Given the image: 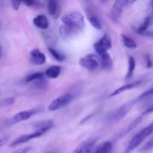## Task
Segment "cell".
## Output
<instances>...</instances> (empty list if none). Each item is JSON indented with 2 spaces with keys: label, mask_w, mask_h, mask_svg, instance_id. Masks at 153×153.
<instances>
[{
  "label": "cell",
  "mask_w": 153,
  "mask_h": 153,
  "mask_svg": "<svg viewBox=\"0 0 153 153\" xmlns=\"http://www.w3.org/2000/svg\"><path fill=\"white\" fill-rule=\"evenodd\" d=\"M137 0H123V4L124 5H131L132 4L134 1H136Z\"/></svg>",
  "instance_id": "33"
},
{
  "label": "cell",
  "mask_w": 153,
  "mask_h": 153,
  "mask_svg": "<svg viewBox=\"0 0 153 153\" xmlns=\"http://www.w3.org/2000/svg\"><path fill=\"white\" fill-rule=\"evenodd\" d=\"M43 134H44L43 133L37 131H34V132L31 133V134H22V135H20L17 138L15 139L14 140H13L10 144V147H14V146H18V145L23 144V143H27V142L30 141V140H33V139L41 137Z\"/></svg>",
  "instance_id": "7"
},
{
  "label": "cell",
  "mask_w": 153,
  "mask_h": 153,
  "mask_svg": "<svg viewBox=\"0 0 153 153\" xmlns=\"http://www.w3.org/2000/svg\"><path fill=\"white\" fill-rule=\"evenodd\" d=\"M96 141L97 140L95 139H91L82 142L74 149L73 153H91L95 146Z\"/></svg>",
  "instance_id": "11"
},
{
  "label": "cell",
  "mask_w": 153,
  "mask_h": 153,
  "mask_svg": "<svg viewBox=\"0 0 153 153\" xmlns=\"http://www.w3.org/2000/svg\"><path fill=\"white\" fill-rule=\"evenodd\" d=\"M53 121L50 120H47L40 121V122L36 123L35 125L34 126V128L35 131H40V132L45 134V133L47 132L49 130H50L51 128L53 127Z\"/></svg>",
  "instance_id": "15"
},
{
  "label": "cell",
  "mask_w": 153,
  "mask_h": 153,
  "mask_svg": "<svg viewBox=\"0 0 153 153\" xmlns=\"http://www.w3.org/2000/svg\"><path fill=\"white\" fill-rule=\"evenodd\" d=\"M112 149V143L111 141H105L99 145L94 152L91 153H111Z\"/></svg>",
  "instance_id": "18"
},
{
  "label": "cell",
  "mask_w": 153,
  "mask_h": 153,
  "mask_svg": "<svg viewBox=\"0 0 153 153\" xmlns=\"http://www.w3.org/2000/svg\"><path fill=\"white\" fill-rule=\"evenodd\" d=\"M87 13V17H88V21L90 22L91 25L94 27V28L97 30H100L102 28V22L100 21V19H99L98 16L94 13V12L91 11V10H86Z\"/></svg>",
  "instance_id": "16"
},
{
  "label": "cell",
  "mask_w": 153,
  "mask_h": 153,
  "mask_svg": "<svg viewBox=\"0 0 153 153\" xmlns=\"http://www.w3.org/2000/svg\"><path fill=\"white\" fill-rule=\"evenodd\" d=\"M108 0H100V1H101L102 3H105V2H106Z\"/></svg>",
  "instance_id": "36"
},
{
  "label": "cell",
  "mask_w": 153,
  "mask_h": 153,
  "mask_svg": "<svg viewBox=\"0 0 153 153\" xmlns=\"http://www.w3.org/2000/svg\"><path fill=\"white\" fill-rule=\"evenodd\" d=\"M37 112V111L35 109H30V110L22 111L18 112L12 117L11 123H18L22 122V121L28 120Z\"/></svg>",
  "instance_id": "10"
},
{
  "label": "cell",
  "mask_w": 153,
  "mask_h": 153,
  "mask_svg": "<svg viewBox=\"0 0 153 153\" xmlns=\"http://www.w3.org/2000/svg\"><path fill=\"white\" fill-rule=\"evenodd\" d=\"M10 1H11L12 7L15 10H17L19 8V6H20V4L22 3V1L21 0H10Z\"/></svg>",
  "instance_id": "28"
},
{
  "label": "cell",
  "mask_w": 153,
  "mask_h": 153,
  "mask_svg": "<svg viewBox=\"0 0 153 153\" xmlns=\"http://www.w3.org/2000/svg\"><path fill=\"white\" fill-rule=\"evenodd\" d=\"M123 0H116L110 12V17L112 21L117 22L120 19L123 8Z\"/></svg>",
  "instance_id": "9"
},
{
  "label": "cell",
  "mask_w": 153,
  "mask_h": 153,
  "mask_svg": "<svg viewBox=\"0 0 153 153\" xmlns=\"http://www.w3.org/2000/svg\"><path fill=\"white\" fill-rule=\"evenodd\" d=\"M58 11V0H48V12L52 16H55Z\"/></svg>",
  "instance_id": "21"
},
{
  "label": "cell",
  "mask_w": 153,
  "mask_h": 153,
  "mask_svg": "<svg viewBox=\"0 0 153 153\" xmlns=\"http://www.w3.org/2000/svg\"><path fill=\"white\" fill-rule=\"evenodd\" d=\"M152 112H153V103L151 105H149V107L144 111H143V113L142 114V115H147L149 114L152 113Z\"/></svg>",
  "instance_id": "31"
},
{
  "label": "cell",
  "mask_w": 153,
  "mask_h": 153,
  "mask_svg": "<svg viewBox=\"0 0 153 153\" xmlns=\"http://www.w3.org/2000/svg\"><path fill=\"white\" fill-rule=\"evenodd\" d=\"M29 62L33 65L40 66L46 63V58L44 54L39 49H33L29 53Z\"/></svg>",
  "instance_id": "8"
},
{
  "label": "cell",
  "mask_w": 153,
  "mask_h": 153,
  "mask_svg": "<svg viewBox=\"0 0 153 153\" xmlns=\"http://www.w3.org/2000/svg\"><path fill=\"white\" fill-rule=\"evenodd\" d=\"M152 133L153 123H151L150 125L148 126L143 128V129H141L140 131H139L138 132L131 138V140L129 141L127 147L126 148L125 153H130L131 152H132L134 149H135L136 148L138 147V146L143 143V140H144L148 136L152 134Z\"/></svg>",
  "instance_id": "2"
},
{
  "label": "cell",
  "mask_w": 153,
  "mask_h": 153,
  "mask_svg": "<svg viewBox=\"0 0 153 153\" xmlns=\"http://www.w3.org/2000/svg\"><path fill=\"white\" fill-rule=\"evenodd\" d=\"M21 1H22V2L24 3L25 5L29 6V7L34 5V4H35L36 2V0H21Z\"/></svg>",
  "instance_id": "30"
},
{
  "label": "cell",
  "mask_w": 153,
  "mask_h": 153,
  "mask_svg": "<svg viewBox=\"0 0 153 153\" xmlns=\"http://www.w3.org/2000/svg\"><path fill=\"white\" fill-rule=\"evenodd\" d=\"M136 104V102L134 100H131L130 101L127 102L125 104L121 105L119 108L117 109L115 111H114L113 113L111 114L110 119L111 121H120L123 119V118L125 117L127 114H128V112L130 111L131 108H133V106Z\"/></svg>",
  "instance_id": "5"
},
{
  "label": "cell",
  "mask_w": 153,
  "mask_h": 153,
  "mask_svg": "<svg viewBox=\"0 0 153 153\" xmlns=\"http://www.w3.org/2000/svg\"><path fill=\"white\" fill-rule=\"evenodd\" d=\"M43 76H44V74L41 72H37V73H32V74L29 75V76L25 78V82L29 83V82H34V81L40 80V79H43Z\"/></svg>",
  "instance_id": "23"
},
{
  "label": "cell",
  "mask_w": 153,
  "mask_h": 153,
  "mask_svg": "<svg viewBox=\"0 0 153 153\" xmlns=\"http://www.w3.org/2000/svg\"><path fill=\"white\" fill-rule=\"evenodd\" d=\"M30 148L29 147H25V148H22V149H17L16 151L13 152V153H27L29 151Z\"/></svg>",
  "instance_id": "32"
},
{
  "label": "cell",
  "mask_w": 153,
  "mask_h": 153,
  "mask_svg": "<svg viewBox=\"0 0 153 153\" xmlns=\"http://www.w3.org/2000/svg\"><path fill=\"white\" fill-rule=\"evenodd\" d=\"M153 149V136L148 140L147 143L141 148L142 152H148Z\"/></svg>",
  "instance_id": "26"
},
{
  "label": "cell",
  "mask_w": 153,
  "mask_h": 153,
  "mask_svg": "<svg viewBox=\"0 0 153 153\" xmlns=\"http://www.w3.org/2000/svg\"><path fill=\"white\" fill-rule=\"evenodd\" d=\"M128 70H127L126 76V79H131L134 75V70L136 67V61L135 59L133 56H129L128 58Z\"/></svg>",
  "instance_id": "19"
},
{
  "label": "cell",
  "mask_w": 153,
  "mask_h": 153,
  "mask_svg": "<svg viewBox=\"0 0 153 153\" xmlns=\"http://www.w3.org/2000/svg\"><path fill=\"white\" fill-rule=\"evenodd\" d=\"M79 64L82 67L90 71H94L101 67L100 57L98 55L94 54H89L81 58L79 60Z\"/></svg>",
  "instance_id": "4"
},
{
  "label": "cell",
  "mask_w": 153,
  "mask_h": 153,
  "mask_svg": "<svg viewBox=\"0 0 153 153\" xmlns=\"http://www.w3.org/2000/svg\"><path fill=\"white\" fill-rule=\"evenodd\" d=\"M73 98H74L73 95L70 93L63 94L51 102L50 104L48 106V110L49 111H55L60 110L68 105L73 101Z\"/></svg>",
  "instance_id": "3"
},
{
  "label": "cell",
  "mask_w": 153,
  "mask_h": 153,
  "mask_svg": "<svg viewBox=\"0 0 153 153\" xmlns=\"http://www.w3.org/2000/svg\"><path fill=\"white\" fill-rule=\"evenodd\" d=\"M150 23H151L150 16H147V17L145 18V19H144V21H143V23H142L141 25L139 26V28H137V32L140 33V34L145 32V31H146V29L148 28V27L149 26Z\"/></svg>",
  "instance_id": "25"
},
{
  "label": "cell",
  "mask_w": 153,
  "mask_h": 153,
  "mask_svg": "<svg viewBox=\"0 0 153 153\" xmlns=\"http://www.w3.org/2000/svg\"><path fill=\"white\" fill-rule=\"evenodd\" d=\"M1 49L0 48V58H1Z\"/></svg>",
  "instance_id": "37"
},
{
  "label": "cell",
  "mask_w": 153,
  "mask_h": 153,
  "mask_svg": "<svg viewBox=\"0 0 153 153\" xmlns=\"http://www.w3.org/2000/svg\"><path fill=\"white\" fill-rule=\"evenodd\" d=\"M33 23L37 28L40 29H47L49 26V22L48 18L43 14H39L33 19Z\"/></svg>",
  "instance_id": "14"
},
{
  "label": "cell",
  "mask_w": 153,
  "mask_h": 153,
  "mask_svg": "<svg viewBox=\"0 0 153 153\" xmlns=\"http://www.w3.org/2000/svg\"><path fill=\"white\" fill-rule=\"evenodd\" d=\"M48 50H49V53L52 55V56L55 58L56 61H64L65 60V56H64L63 54H61V52H58L57 50H55V49L52 47H49L48 48Z\"/></svg>",
  "instance_id": "24"
},
{
  "label": "cell",
  "mask_w": 153,
  "mask_h": 153,
  "mask_svg": "<svg viewBox=\"0 0 153 153\" xmlns=\"http://www.w3.org/2000/svg\"><path fill=\"white\" fill-rule=\"evenodd\" d=\"M6 141H7V139L6 138H1L0 139V148L3 146V145L5 144Z\"/></svg>",
  "instance_id": "34"
},
{
  "label": "cell",
  "mask_w": 153,
  "mask_h": 153,
  "mask_svg": "<svg viewBox=\"0 0 153 153\" xmlns=\"http://www.w3.org/2000/svg\"><path fill=\"white\" fill-rule=\"evenodd\" d=\"M141 83H142L141 81H137V82H131V83L126 84V85H123V86L120 87V88H117L115 91H114L113 92L109 95V97H116V96L119 95V94H122V93L123 92H126V91L134 89V88L140 86Z\"/></svg>",
  "instance_id": "13"
},
{
  "label": "cell",
  "mask_w": 153,
  "mask_h": 153,
  "mask_svg": "<svg viewBox=\"0 0 153 153\" xmlns=\"http://www.w3.org/2000/svg\"><path fill=\"white\" fill-rule=\"evenodd\" d=\"M94 46L97 54L108 52L112 46L111 39L108 34H104L102 38L94 44Z\"/></svg>",
  "instance_id": "6"
},
{
  "label": "cell",
  "mask_w": 153,
  "mask_h": 153,
  "mask_svg": "<svg viewBox=\"0 0 153 153\" xmlns=\"http://www.w3.org/2000/svg\"><path fill=\"white\" fill-rule=\"evenodd\" d=\"M152 7H153V0H152ZM151 19H152V20H153V10H152V14H151Z\"/></svg>",
  "instance_id": "35"
},
{
  "label": "cell",
  "mask_w": 153,
  "mask_h": 153,
  "mask_svg": "<svg viewBox=\"0 0 153 153\" xmlns=\"http://www.w3.org/2000/svg\"><path fill=\"white\" fill-rule=\"evenodd\" d=\"M142 120H143V118H142V117H137L136 119H134V120H133L132 122H131V123H130L129 125L126 127V129L123 131L122 134H121V137H123V136L126 135V134H128L130 131H132L134 128H135L136 127H137V126H138L139 124L142 122Z\"/></svg>",
  "instance_id": "20"
},
{
  "label": "cell",
  "mask_w": 153,
  "mask_h": 153,
  "mask_svg": "<svg viewBox=\"0 0 153 153\" xmlns=\"http://www.w3.org/2000/svg\"><path fill=\"white\" fill-rule=\"evenodd\" d=\"M14 102V99L13 98H7L5 100H2L1 102V106H7L12 105Z\"/></svg>",
  "instance_id": "27"
},
{
  "label": "cell",
  "mask_w": 153,
  "mask_h": 153,
  "mask_svg": "<svg viewBox=\"0 0 153 153\" xmlns=\"http://www.w3.org/2000/svg\"><path fill=\"white\" fill-rule=\"evenodd\" d=\"M98 56L100 57V65L101 67L104 70H110L113 67V60L111 57L109 55L108 52H101L100 54H97Z\"/></svg>",
  "instance_id": "12"
},
{
  "label": "cell",
  "mask_w": 153,
  "mask_h": 153,
  "mask_svg": "<svg viewBox=\"0 0 153 153\" xmlns=\"http://www.w3.org/2000/svg\"><path fill=\"white\" fill-rule=\"evenodd\" d=\"M121 38H122L124 46L126 48L131 49L137 48V43L131 37H128V36L126 35V34H121Z\"/></svg>",
  "instance_id": "22"
},
{
  "label": "cell",
  "mask_w": 153,
  "mask_h": 153,
  "mask_svg": "<svg viewBox=\"0 0 153 153\" xmlns=\"http://www.w3.org/2000/svg\"><path fill=\"white\" fill-rule=\"evenodd\" d=\"M61 72V67L58 65H54L49 67L45 72V76L46 78L50 79H54L60 76Z\"/></svg>",
  "instance_id": "17"
},
{
  "label": "cell",
  "mask_w": 153,
  "mask_h": 153,
  "mask_svg": "<svg viewBox=\"0 0 153 153\" xmlns=\"http://www.w3.org/2000/svg\"><path fill=\"white\" fill-rule=\"evenodd\" d=\"M63 25L60 28V36L62 39H69L80 33L85 27L84 16L79 11L67 13L61 17Z\"/></svg>",
  "instance_id": "1"
},
{
  "label": "cell",
  "mask_w": 153,
  "mask_h": 153,
  "mask_svg": "<svg viewBox=\"0 0 153 153\" xmlns=\"http://www.w3.org/2000/svg\"><path fill=\"white\" fill-rule=\"evenodd\" d=\"M146 66L147 68H151V67H153V62L149 55L146 56Z\"/></svg>",
  "instance_id": "29"
}]
</instances>
